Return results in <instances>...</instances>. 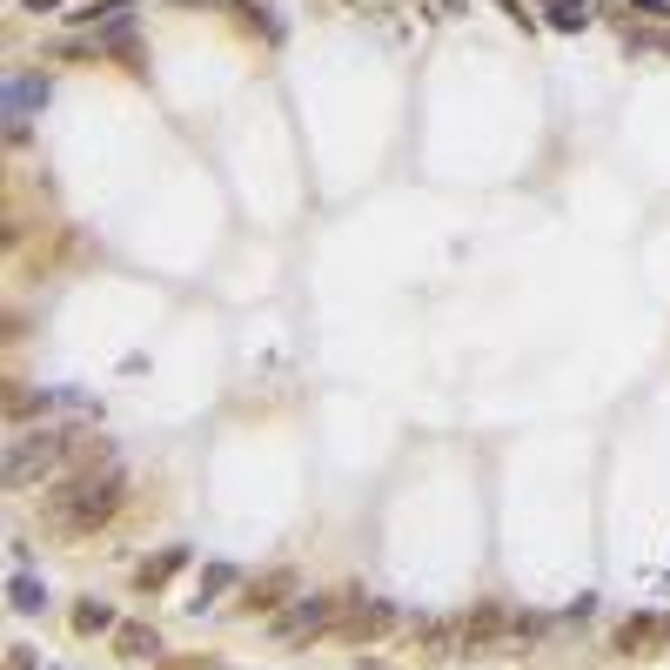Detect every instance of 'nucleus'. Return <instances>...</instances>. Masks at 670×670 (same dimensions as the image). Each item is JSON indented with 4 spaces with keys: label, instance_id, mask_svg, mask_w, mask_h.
<instances>
[{
    "label": "nucleus",
    "instance_id": "obj_1",
    "mask_svg": "<svg viewBox=\"0 0 670 670\" xmlns=\"http://www.w3.org/2000/svg\"><path fill=\"white\" fill-rule=\"evenodd\" d=\"M121 490H128V483H121L114 456L94 463V469H74V476H61V483L41 496V523L54 536H94L114 510H121Z\"/></svg>",
    "mask_w": 670,
    "mask_h": 670
},
{
    "label": "nucleus",
    "instance_id": "obj_2",
    "mask_svg": "<svg viewBox=\"0 0 670 670\" xmlns=\"http://www.w3.org/2000/svg\"><path fill=\"white\" fill-rule=\"evenodd\" d=\"M409 650L416 657H469V617H436V624H416L409 630Z\"/></svg>",
    "mask_w": 670,
    "mask_h": 670
},
{
    "label": "nucleus",
    "instance_id": "obj_3",
    "mask_svg": "<svg viewBox=\"0 0 670 670\" xmlns=\"http://www.w3.org/2000/svg\"><path fill=\"white\" fill-rule=\"evenodd\" d=\"M335 630H342L349 644H376V637H389V630H396V603H376V597H362V603H342V617H335Z\"/></svg>",
    "mask_w": 670,
    "mask_h": 670
},
{
    "label": "nucleus",
    "instance_id": "obj_4",
    "mask_svg": "<svg viewBox=\"0 0 670 670\" xmlns=\"http://www.w3.org/2000/svg\"><path fill=\"white\" fill-rule=\"evenodd\" d=\"M335 617H342L335 597H295L289 617H275V637H282V644H302V637H315V630H335Z\"/></svg>",
    "mask_w": 670,
    "mask_h": 670
},
{
    "label": "nucleus",
    "instance_id": "obj_5",
    "mask_svg": "<svg viewBox=\"0 0 670 670\" xmlns=\"http://www.w3.org/2000/svg\"><path fill=\"white\" fill-rule=\"evenodd\" d=\"M670 644V617H630L617 630V657H650V650Z\"/></svg>",
    "mask_w": 670,
    "mask_h": 670
},
{
    "label": "nucleus",
    "instance_id": "obj_6",
    "mask_svg": "<svg viewBox=\"0 0 670 670\" xmlns=\"http://www.w3.org/2000/svg\"><path fill=\"white\" fill-rule=\"evenodd\" d=\"M41 101H47V81H34V74H14V81H7V134H14V141L27 134V114L41 108Z\"/></svg>",
    "mask_w": 670,
    "mask_h": 670
},
{
    "label": "nucleus",
    "instance_id": "obj_7",
    "mask_svg": "<svg viewBox=\"0 0 670 670\" xmlns=\"http://www.w3.org/2000/svg\"><path fill=\"white\" fill-rule=\"evenodd\" d=\"M282 597H295V570H262V577L242 590V610H275Z\"/></svg>",
    "mask_w": 670,
    "mask_h": 670
},
{
    "label": "nucleus",
    "instance_id": "obj_8",
    "mask_svg": "<svg viewBox=\"0 0 670 670\" xmlns=\"http://www.w3.org/2000/svg\"><path fill=\"white\" fill-rule=\"evenodd\" d=\"M543 7V21L563 27V34H577V27H590V0H536Z\"/></svg>",
    "mask_w": 670,
    "mask_h": 670
},
{
    "label": "nucleus",
    "instance_id": "obj_9",
    "mask_svg": "<svg viewBox=\"0 0 670 670\" xmlns=\"http://www.w3.org/2000/svg\"><path fill=\"white\" fill-rule=\"evenodd\" d=\"M181 563H188V550H161V557H148L141 570H134V583H141V590H161V583L175 577Z\"/></svg>",
    "mask_w": 670,
    "mask_h": 670
},
{
    "label": "nucleus",
    "instance_id": "obj_10",
    "mask_svg": "<svg viewBox=\"0 0 670 670\" xmlns=\"http://www.w3.org/2000/svg\"><path fill=\"white\" fill-rule=\"evenodd\" d=\"M7 603H14V610H41V603H47V583L27 577V570H14V577H7Z\"/></svg>",
    "mask_w": 670,
    "mask_h": 670
},
{
    "label": "nucleus",
    "instance_id": "obj_11",
    "mask_svg": "<svg viewBox=\"0 0 670 670\" xmlns=\"http://www.w3.org/2000/svg\"><path fill=\"white\" fill-rule=\"evenodd\" d=\"M108 624H114L108 603H81V610H74V630H81V637H94V630H108Z\"/></svg>",
    "mask_w": 670,
    "mask_h": 670
},
{
    "label": "nucleus",
    "instance_id": "obj_12",
    "mask_svg": "<svg viewBox=\"0 0 670 670\" xmlns=\"http://www.w3.org/2000/svg\"><path fill=\"white\" fill-rule=\"evenodd\" d=\"M121 650H128V657H155L161 637H155V630H141V624H128V630H121Z\"/></svg>",
    "mask_w": 670,
    "mask_h": 670
},
{
    "label": "nucleus",
    "instance_id": "obj_13",
    "mask_svg": "<svg viewBox=\"0 0 670 670\" xmlns=\"http://www.w3.org/2000/svg\"><path fill=\"white\" fill-rule=\"evenodd\" d=\"M228 583H235V570H228V563H215V570H208V577H201V603L215 597V590H228ZM195 603V610H201Z\"/></svg>",
    "mask_w": 670,
    "mask_h": 670
},
{
    "label": "nucleus",
    "instance_id": "obj_14",
    "mask_svg": "<svg viewBox=\"0 0 670 670\" xmlns=\"http://www.w3.org/2000/svg\"><path fill=\"white\" fill-rule=\"evenodd\" d=\"M7 670H34V650H21V644H14V650H7Z\"/></svg>",
    "mask_w": 670,
    "mask_h": 670
},
{
    "label": "nucleus",
    "instance_id": "obj_15",
    "mask_svg": "<svg viewBox=\"0 0 670 670\" xmlns=\"http://www.w3.org/2000/svg\"><path fill=\"white\" fill-rule=\"evenodd\" d=\"M630 7H644V14H670V0H630Z\"/></svg>",
    "mask_w": 670,
    "mask_h": 670
},
{
    "label": "nucleus",
    "instance_id": "obj_16",
    "mask_svg": "<svg viewBox=\"0 0 670 670\" xmlns=\"http://www.w3.org/2000/svg\"><path fill=\"white\" fill-rule=\"evenodd\" d=\"M27 7H34V14H41V7H54V0H27Z\"/></svg>",
    "mask_w": 670,
    "mask_h": 670
}]
</instances>
